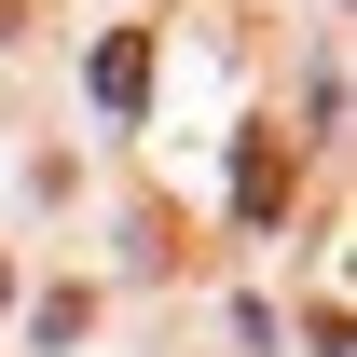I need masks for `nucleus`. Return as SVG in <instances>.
I'll use <instances>...</instances> for the list:
<instances>
[{"instance_id": "obj_1", "label": "nucleus", "mask_w": 357, "mask_h": 357, "mask_svg": "<svg viewBox=\"0 0 357 357\" xmlns=\"http://www.w3.org/2000/svg\"><path fill=\"white\" fill-rule=\"evenodd\" d=\"M234 192H248V220H275V206H289V137H248V165H234Z\"/></svg>"}, {"instance_id": "obj_2", "label": "nucleus", "mask_w": 357, "mask_h": 357, "mask_svg": "<svg viewBox=\"0 0 357 357\" xmlns=\"http://www.w3.org/2000/svg\"><path fill=\"white\" fill-rule=\"evenodd\" d=\"M96 96H110V110H137V96H151V42H137V28H110V42H96Z\"/></svg>"}]
</instances>
